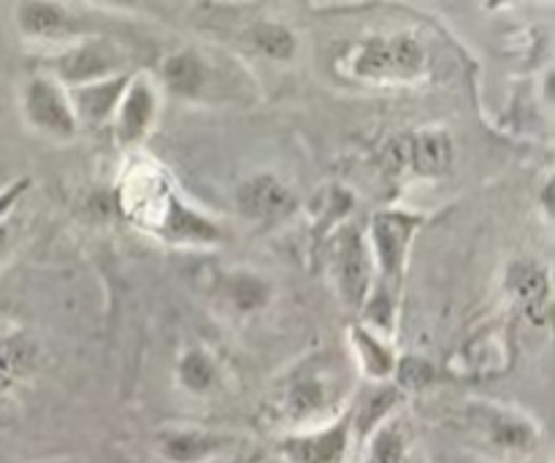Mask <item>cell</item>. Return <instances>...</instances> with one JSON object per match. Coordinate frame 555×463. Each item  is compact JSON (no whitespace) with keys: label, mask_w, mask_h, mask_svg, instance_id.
<instances>
[{"label":"cell","mask_w":555,"mask_h":463,"mask_svg":"<svg viewBox=\"0 0 555 463\" xmlns=\"http://www.w3.org/2000/svg\"><path fill=\"white\" fill-rule=\"evenodd\" d=\"M238 206L247 217H274L291 206V193L274 177H255L238 190Z\"/></svg>","instance_id":"cell-11"},{"label":"cell","mask_w":555,"mask_h":463,"mask_svg":"<svg viewBox=\"0 0 555 463\" xmlns=\"http://www.w3.org/2000/svg\"><path fill=\"white\" fill-rule=\"evenodd\" d=\"M231 298L238 309H258L269 298V285L258 276H236L231 285Z\"/></svg>","instance_id":"cell-23"},{"label":"cell","mask_w":555,"mask_h":463,"mask_svg":"<svg viewBox=\"0 0 555 463\" xmlns=\"http://www.w3.org/2000/svg\"><path fill=\"white\" fill-rule=\"evenodd\" d=\"M157 448L163 459L171 463H209L231 450L233 439L215 432H171Z\"/></svg>","instance_id":"cell-7"},{"label":"cell","mask_w":555,"mask_h":463,"mask_svg":"<svg viewBox=\"0 0 555 463\" xmlns=\"http://www.w3.org/2000/svg\"><path fill=\"white\" fill-rule=\"evenodd\" d=\"M36 363V347L27 339H3L0 342V374L30 372Z\"/></svg>","instance_id":"cell-19"},{"label":"cell","mask_w":555,"mask_h":463,"mask_svg":"<svg viewBox=\"0 0 555 463\" xmlns=\"http://www.w3.org/2000/svg\"><path fill=\"white\" fill-rule=\"evenodd\" d=\"M352 336H356V347L358 352H361L363 363H366V372L372 374V377H385V374L393 372V358H390V352L385 350L377 339H372L366 331H356Z\"/></svg>","instance_id":"cell-21"},{"label":"cell","mask_w":555,"mask_h":463,"mask_svg":"<svg viewBox=\"0 0 555 463\" xmlns=\"http://www.w3.org/2000/svg\"><path fill=\"white\" fill-rule=\"evenodd\" d=\"M253 41L258 43L260 52L274 60H291L296 52V36L276 22H263V25L253 27Z\"/></svg>","instance_id":"cell-17"},{"label":"cell","mask_w":555,"mask_h":463,"mask_svg":"<svg viewBox=\"0 0 555 463\" xmlns=\"http://www.w3.org/2000/svg\"><path fill=\"white\" fill-rule=\"evenodd\" d=\"M280 450L287 463H345L350 450V423L291 437L280 445Z\"/></svg>","instance_id":"cell-6"},{"label":"cell","mask_w":555,"mask_h":463,"mask_svg":"<svg viewBox=\"0 0 555 463\" xmlns=\"http://www.w3.org/2000/svg\"><path fill=\"white\" fill-rule=\"evenodd\" d=\"M119 65V52L108 41L85 43V47L74 49L65 57H60L57 70L63 79L68 81H92L101 76L112 74Z\"/></svg>","instance_id":"cell-9"},{"label":"cell","mask_w":555,"mask_h":463,"mask_svg":"<svg viewBox=\"0 0 555 463\" xmlns=\"http://www.w3.org/2000/svg\"><path fill=\"white\" fill-rule=\"evenodd\" d=\"M179 377L195 394H204L209 390V385L215 383V363L204 356V352H188L179 363Z\"/></svg>","instance_id":"cell-18"},{"label":"cell","mask_w":555,"mask_h":463,"mask_svg":"<svg viewBox=\"0 0 555 463\" xmlns=\"http://www.w3.org/2000/svg\"><path fill=\"white\" fill-rule=\"evenodd\" d=\"M369 320L377 325H385V329H390V320H393V309H390V298L385 296V293H379L377 298H374V304L369 307Z\"/></svg>","instance_id":"cell-26"},{"label":"cell","mask_w":555,"mask_h":463,"mask_svg":"<svg viewBox=\"0 0 555 463\" xmlns=\"http://www.w3.org/2000/svg\"><path fill=\"white\" fill-rule=\"evenodd\" d=\"M336 271H339L341 293H345L347 304L352 307H361L363 298L369 291V255L363 247L361 236L356 231H345V236L339 239V258H336Z\"/></svg>","instance_id":"cell-8"},{"label":"cell","mask_w":555,"mask_h":463,"mask_svg":"<svg viewBox=\"0 0 555 463\" xmlns=\"http://www.w3.org/2000/svg\"><path fill=\"white\" fill-rule=\"evenodd\" d=\"M404 461V437L396 426H385L374 434L369 445L366 463H401Z\"/></svg>","instance_id":"cell-20"},{"label":"cell","mask_w":555,"mask_h":463,"mask_svg":"<svg viewBox=\"0 0 555 463\" xmlns=\"http://www.w3.org/2000/svg\"><path fill=\"white\" fill-rule=\"evenodd\" d=\"M25 112L27 119L47 133L60 136V139H68L76 133L74 108L54 81L33 79L27 85Z\"/></svg>","instance_id":"cell-5"},{"label":"cell","mask_w":555,"mask_h":463,"mask_svg":"<svg viewBox=\"0 0 555 463\" xmlns=\"http://www.w3.org/2000/svg\"><path fill=\"white\" fill-rule=\"evenodd\" d=\"M434 380V369L426 361H417V358H406L399 363V383L410 385V388H421Z\"/></svg>","instance_id":"cell-25"},{"label":"cell","mask_w":555,"mask_h":463,"mask_svg":"<svg viewBox=\"0 0 555 463\" xmlns=\"http://www.w3.org/2000/svg\"><path fill=\"white\" fill-rule=\"evenodd\" d=\"M396 401H399V390H393V388L374 394L372 399L361 407V415H358V432L366 434L369 428L377 426V423L388 415L390 407H396Z\"/></svg>","instance_id":"cell-24"},{"label":"cell","mask_w":555,"mask_h":463,"mask_svg":"<svg viewBox=\"0 0 555 463\" xmlns=\"http://www.w3.org/2000/svg\"><path fill=\"white\" fill-rule=\"evenodd\" d=\"M163 79L168 81L173 92H182V95H193L204 87L206 70L204 63L195 57L193 52H179L163 63Z\"/></svg>","instance_id":"cell-15"},{"label":"cell","mask_w":555,"mask_h":463,"mask_svg":"<svg viewBox=\"0 0 555 463\" xmlns=\"http://www.w3.org/2000/svg\"><path fill=\"white\" fill-rule=\"evenodd\" d=\"M509 291L515 293L531 320L545 323L547 312H551V282L540 266L515 263L509 269Z\"/></svg>","instance_id":"cell-10"},{"label":"cell","mask_w":555,"mask_h":463,"mask_svg":"<svg viewBox=\"0 0 555 463\" xmlns=\"http://www.w3.org/2000/svg\"><path fill=\"white\" fill-rule=\"evenodd\" d=\"M426 68V52L410 36L377 38L363 43L352 57V74L363 79H415Z\"/></svg>","instance_id":"cell-1"},{"label":"cell","mask_w":555,"mask_h":463,"mask_svg":"<svg viewBox=\"0 0 555 463\" xmlns=\"http://www.w3.org/2000/svg\"><path fill=\"white\" fill-rule=\"evenodd\" d=\"M482 428H486V437L504 450H529L531 445H537L534 426L509 412H491Z\"/></svg>","instance_id":"cell-12"},{"label":"cell","mask_w":555,"mask_h":463,"mask_svg":"<svg viewBox=\"0 0 555 463\" xmlns=\"http://www.w3.org/2000/svg\"><path fill=\"white\" fill-rule=\"evenodd\" d=\"M125 76L122 79H108L98 81V85H87L76 92V101H79L81 117L98 123V119H106L114 112V106L119 103V95L125 90Z\"/></svg>","instance_id":"cell-14"},{"label":"cell","mask_w":555,"mask_h":463,"mask_svg":"<svg viewBox=\"0 0 555 463\" xmlns=\"http://www.w3.org/2000/svg\"><path fill=\"white\" fill-rule=\"evenodd\" d=\"M388 163L393 171H415L417 177H442L453 166V141L442 130L406 136L388 146Z\"/></svg>","instance_id":"cell-3"},{"label":"cell","mask_w":555,"mask_h":463,"mask_svg":"<svg viewBox=\"0 0 555 463\" xmlns=\"http://www.w3.org/2000/svg\"><path fill=\"white\" fill-rule=\"evenodd\" d=\"M16 20L27 36H47L63 25V11L52 3H22L16 9Z\"/></svg>","instance_id":"cell-16"},{"label":"cell","mask_w":555,"mask_h":463,"mask_svg":"<svg viewBox=\"0 0 555 463\" xmlns=\"http://www.w3.org/2000/svg\"><path fill=\"white\" fill-rule=\"evenodd\" d=\"M417 226H421V217L406 215V211H383V215L374 217V249H377L379 266H383V271L390 280H399L401 276L406 249H410Z\"/></svg>","instance_id":"cell-4"},{"label":"cell","mask_w":555,"mask_h":463,"mask_svg":"<svg viewBox=\"0 0 555 463\" xmlns=\"http://www.w3.org/2000/svg\"><path fill=\"white\" fill-rule=\"evenodd\" d=\"M152 114H155V95H152L150 85L139 81L128 92V98L122 103V112H119V136L125 141L141 139L144 130L150 128Z\"/></svg>","instance_id":"cell-13"},{"label":"cell","mask_w":555,"mask_h":463,"mask_svg":"<svg viewBox=\"0 0 555 463\" xmlns=\"http://www.w3.org/2000/svg\"><path fill=\"white\" fill-rule=\"evenodd\" d=\"M325 404V394L320 388V383H298L293 385V390L287 394V412L293 417H309L314 412H320V407Z\"/></svg>","instance_id":"cell-22"},{"label":"cell","mask_w":555,"mask_h":463,"mask_svg":"<svg viewBox=\"0 0 555 463\" xmlns=\"http://www.w3.org/2000/svg\"><path fill=\"white\" fill-rule=\"evenodd\" d=\"M513 366V336L507 323H493L477 331L455 350L450 372L461 380L499 377Z\"/></svg>","instance_id":"cell-2"},{"label":"cell","mask_w":555,"mask_h":463,"mask_svg":"<svg viewBox=\"0 0 555 463\" xmlns=\"http://www.w3.org/2000/svg\"><path fill=\"white\" fill-rule=\"evenodd\" d=\"M211 463H258V459H231V461H211Z\"/></svg>","instance_id":"cell-27"}]
</instances>
